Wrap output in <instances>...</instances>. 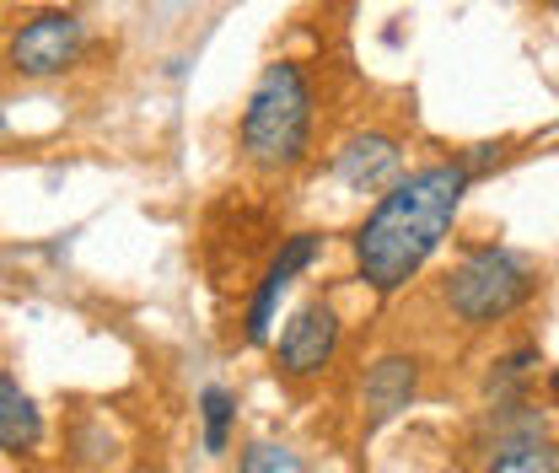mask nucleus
<instances>
[{"label": "nucleus", "mask_w": 559, "mask_h": 473, "mask_svg": "<svg viewBox=\"0 0 559 473\" xmlns=\"http://www.w3.org/2000/svg\"><path fill=\"white\" fill-rule=\"evenodd\" d=\"M468 184L474 178L457 162H436V167H419L409 178H399L377 200L366 226L355 232V270L377 296L404 291L430 264V253L447 243V232L463 210Z\"/></svg>", "instance_id": "1"}, {"label": "nucleus", "mask_w": 559, "mask_h": 473, "mask_svg": "<svg viewBox=\"0 0 559 473\" xmlns=\"http://www.w3.org/2000/svg\"><path fill=\"white\" fill-rule=\"evenodd\" d=\"M242 162L259 173H290L312 151V86L296 60H275L259 70L242 125H237Z\"/></svg>", "instance_id": "2"}, {"label": "nucleus", "mask_w": 559, "mask_h": 473, "mask_svg": "<svg viewBox=\"0 0 559 473\" xmlns=\"http://www.w3.org/2000/svg\"><path fill=\"white\" fill-rule=\"evenodd\" d=\"M533 285H538V270H533L527 253L489 243V248H474V253L452 270V280H447V307H452L463 323L485 329V323L511 318V312L533 296Z\"/></svg>", "instance_id": "3"}, {"label": "nucleus", "mask_w": 559, "mask_h": 473, "mask_svg": "<svg viewBox=\"0 0 559 473\" xmlns=\"http://www.w3.org/2000/svg\"><path fill=\"white\" fill-rule=\"evenodd\" d=\"M81 55H86V16L81 11H38L5 44V66L16 70L22 81L66 75Z\"/></svg>", "instance_id": "4"}, {"label": "nucleus", "mask_w": 559, "mask_h": 473, "mask_svg": "<svg viewBox=\"0 0 559 473\" xmlns=\"http://www.w3.org/2000/svg\"><path fill=\"white\" fill-rule=\"evenodd\" d=\"M318 253H323V237H318V232H290V237L280 243V253L264 264L259 285H253V301H248V318H242V339H248L253 350L270 344V329H275V312H280L285 285H290L301 270H312Z\"/></svg>", "instance_id": "5"}, {"label": "nucleus", "mask_w": 559, "mask_h": 473, "mask_svg": "<svg viewBox=\"0 0 559 473\" xmlns=\"http://www.w3.org/2000/svg\"><path fill=\"white\" fill-rule=\"evenodd\" d=\"M340 350V312L329 301H301L275 339V366L285 377H318Z\"/></svg>", "instance_id": "6"}, {"label": "nucleus", "mask_w": 559, "mask_h": 473, "mask_svg": "<svg viewBox=\"0 0 559 473\" xmlns=\"http://www.w3.org/2000/svg\"><path fill=\"white\" fill-rule=\"evenodd\" d=\"M404 167V145L382 130H360L334 151V178L345 184L349 194H377V189H393Z\"/></svg>", "instance_id": "7"}, {"label": "nucleus", "mask_w": 559, "mask_h": 473, "mask_svg": "<svg viewBox=\"0 0 559 473\" xmlns=\"http://www.w3.org/2000/svg\"><path fill=\"white\" fill-rule=\"evenodd\" d=\"M419 393V355H382L366 382H360V404H366V425H388L393 414H404L409 399Z\"/></svg>", "instance_id": "8"}, {"label": "nucleus", "mask_w": 559, "mask_h": 473, "mask_svg": "<svg viewBox=\"0 0 559 473\" xmlns=\"http://www.w3.org/2000/svg\"><path fill=\"white\" fill-rule=\"evenodd\" d=\"M38 441H44V409L33 404V393L11 371H0V452L22 458Z\"/></svg>", "instance_id": "9"}, {"label": "nucleus", "mask_w": 559, "mask_h": 473, "mask_svg": "<svg viewBox=\"0 0 559 473\" xmlns=\"http://www.w3.org/2000/svg\"><path fill=\"white\" fill-rule=\"evenodd\" d=\"M200 419H205V452H210V458H221V452L231 447L237 393H231V388H221V382H210L205 393H200Z\"/></svg>", "instance_id": "10"}, {"label": "nucleus", "mask_w": 559, "mask_h": 473, "mask_svg": "<svg viewBox=\"0 0 559 473\" xmlns=\"http://www.w3.org/2000/svg\"><path fill=\"white\" fill-rule=\"evenodd\" d=\"M485 473H559V447L544 436H527V441H511Z\"/></svg>", "instance_id": "11"}, {"label": "nucleus", "mask_w": 559, "mask_h": 473, "mask_svg": "<svg viewBox=\"0 0 559 473\" xmlns=\"http://www.w3.org/2000/svg\"><path fill=\"white\" fill-rule=\"evenodd\" d=\"M237 473H307V469H301V458H296L290 447H280V441H248Z\"/></svg>", "instance_id": "12"}, {"label": "nucleus", "mask_w": 559, "mask_h": 473, "mask_svg": "<svg viewBox=\"0 0 559 473\" xmlns=\"http://www.w3.org/2000/svg\"><path fill=\"white\" fill-rule=\"evenodd\" d=\"M549 388H555V399H559V371H555V377H549Z\"/></svg>", "instance_id": "13"}, {"label": "nucleus", "mask_w": 559, "mask_h": 473, "mask_svg": "<svg viewBox=\"0 0 559 473\" xmlns=\"http://www.w3.org/2000/svg\"><path fill=\"white\" fill-rule=\"evenodd\" d=\"M0 135H5V114H0Z\"/></svg>", "instance_id": "14"}]
</instances>
